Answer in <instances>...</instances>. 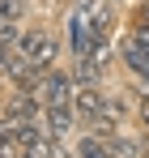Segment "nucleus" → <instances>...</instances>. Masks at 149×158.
<instances>
[{
    "label": "nucleus",
    "mask_w": 149,
    "mask_h": 158,
    "mask_svg": "<svg viewBox=\"0 0 149 158\" xmlns=\"http://www.w3.org/2000/svg\"><path fill=\"white\" fill-rule=\"evenodd\" d=\"M17 52H22L30 64H38V69L47 73L51 64H55V56H60V43H55V34H51V30L30 26V30H22V34H17Z\"/></svg>",
    "instance_id": "f257e3e1"
},
{
    "label": "nucleus",
    "mask_w": 149,
    "mask_h": 158,
    "mask_svg": "<svg viewBox=\"0 0 149 158\" xmlns=\"http://www.w3.org/2000/svg\"><path fill=\"white\" fill-rule=\"evenodd\" d=\"M38 94H43V107H73L77 81H73V73L47 69V73H43V85H38Z\"/></svg>",
    "instance_id": "f03ea898"
},
{
    "label": "nucleus",
    "mask_w": 149,
    "mask_h": 158,
    "mask_svg": "<svg viewBox=\"0 0 149 158\" xmlns=\"http://www.w3.org/2000/svg\"><path fill=\"white\" fill-rule=\"evenodd\" d=\"M43 124L55 141H68L77 128H81V115H77V107H47L43 111Z\"/></svg>",
    "instance_id": "7ed1b4c3"
},
{
    "label": "nucleus",
    "mask_w": 149,
    "mask_h": 158,
    "mask_svg": "<svg viewBox=\"0 0 149 158\" xmlns=\"http://www.w3.org/2000/svg\"><path fill=\"white\" fill-rule=\"evenodd\" d=\"M73 107H77V115L90 124V120H98L102 111H107V90H102V85H77Z\"/></svg>",
    "instance_id": "20e7f679"
},
{
    "label": "nucleus",
    "mask_w": 149,
    "mask_h": 158,
    "mask_svg": "<svg viewBox=\"0 0 149 158\" xmlns=\"http://www.w3.org/2000/svg\"><path fill=\"white\" fill-rule=\"evenodd\" d=\"M77 158H111V137L77 132Z\"/></svg>",
    "instance_id": "39448f33"
},
{
    "label": "nucleus",
    "mask_w": 149,
    "mask_h": 158,
    "mask_svg": "<svg viewBox=\"0 0 149 158\" xmlns=\"http://www.w3.org/2000/svg\"><path fill=\"white\" fill-rule=\"evenodd\" d=\"M111 158H145V154H141V141L136 137H119L115 132L111 137Z\"/></svg>",
    "instance_id": "423d86ee"
},
{
    "label": "nucleus",
    "mask_w": 149,
    "mask_h": 158,
    "mask_svg": "<svg viewBox=\"0 0 149 158\" xmlns=\"http://www.w3.org/2000/svg\"><path fill=\"white\" fill-rule=\"evenodd\" d=\"M132 26H149V0L132 9Z\"/></svg>",
    "instance_id": "0eeeda50"
},
{
    "label": "nucleus",
    "mask_w": 149,
    "mask_h": 158,
    "mask_svg": "<svg viewBox=\"0 0 149 158\" xmlns=\"http://www.w3.org/2000/svg\"><path fill=\"white\" fill-rule=\"evenodd\" d=\"M136 120H141V128H149V94L136 98Z\"/></svg>",
    "instance_id": "6e6552de"
},
{
    "label": "nucleus",
    "mask_w": 149,
    "mask_h": 158,
    "mask_svg": "<svg viewBox=\"0 0 149 158\" xmlns=\"http://www.w3.org/2000/svg\"><path fill=\"white\" fill-rule=\"evenodd\" d=\"M47 158H68V150H64V141H55V137H51V145H47Z\"/></svg>",
    "instance_id": "1a4fd4ad"
}]
</instances>
